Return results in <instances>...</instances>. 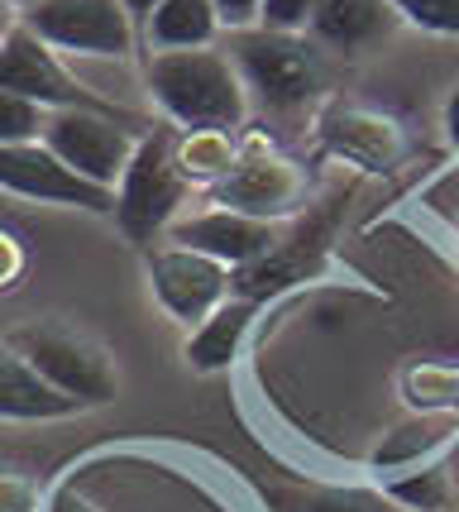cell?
<instances>
[{
	"instance_id": "obj_4",
	"label": "cell",
	"mask_w": 459,
	"mask_h": 512,
	"mask_svg": "<svg viewBox=\"0 0 459 512\" xmlns=\"http://www.w3.org/2000/svg\"><path fill=\"white\" fill-rule=\"evenodd\" d=\"M20 24L39 34L53 53L82 58H130L134 53V15L125 0H29Z\"/></svg>"
},
{
	"instance_id": "obj_29",
	"label": "cell",
	"mask_w": 459,
	"mask_h": 512,
	"mask_svg": "<svg viewBox=\"0 0 459 512\" xmlns=\"http://www.w3.org/2000/svg\"><path fill=\"white\" fill-rule=\"evenodd\" d=\"M10 5H15V10H24V5H29V0H10Z\"/></svg>"
},
{
	"instance_id": "obj_19",
	"label": "cell",
	"mask_w": 459,
	"mask_h": 512,
	"mask_svg": "<svg viewBox=\"0 0 459 512\" xmlns=\"http://www.w3.org/2000/svg\"><path fill=\"white\" fill-rule=\"evenodd\" d=\"M177 163L192 182H216L225 178V168L235 163V144L230 134H182L177 130Z\"/></svg>"
},
{
	"instance_id": "obj_5",
	"label": "cell",
	"mask_w": 459,
	"mask_h": 512,
	"mask_svg": "<svg viewBox=\"0 0 459 512\" xmlns=\"http://www.w3.org/2000/svg\"><path fill=\"white\" fill-rule=\"evenodd\" d=\"M10 345L77 407H96V402L115 398V364L91 335L72 331L63 321H39V326H24L20 335H10Z\"/></svg>"
},
{
	"instance_id": "obj_22",
	"label": "cell",
	"mask_w": 459,
	"mask_h": 512,
	"mask_svg": "<svg viewBox=\"0 0 459 512\" xmlns=\"http://www.w3.org/2000/svg\"><path fill=\"white\" fill-rule=\"evenodd\" d=\"M44 125H48L44 106L24 101L15 91H0V144H29V139L44 134Z\"/></svg>"
},
{
	"instance_id": "obj_9",
	"label": "cell",
	"mask_w": 459,
	"mask_h": 512,
	"mask_svg": "<svg viewBox=\"0 0 459 512\" xmlns=\"http://www.w3.org/2000/svg\"><path fill=\"white\" fill-rule=\"evenodd\" d=\"M0 187L29 201H53V206H77L96 216H115V192L77 178L58 154H48L44 139L29 144H0Z\"/></svg>"
},
{
	"instance_id": "obj_3",
	"label": "cell",
	"mask_w": 459,
	"mask_h": 512,
	"mask_svg": "<svg viewBox=\"0 0 459 512\" xmlns=\"http://www.w3.org/2000/svg\"><path fill=\"white\" fill-rule=\"evenodd\" d=\"M192 192V178L177 163V125L139 134L130 168L115 182V225L134 245H153L177 221V206Z\"/></svg>"
},
{
	"instance_id": "obj_15",
	"label": "cell",
	"mask_w": 459,
	"mask_h": 512,
	"mask_svg": "<svg viewBox=\"0 0 459 512\" xmlns=\"http://www.w3.org/2000/svg\"><path fill=\"white\" fill-rule=\"evenodd\" d=\"M220 20L211 0H158L144 20L149 53H182V48H216Z\"/></svg>"
},
{
	"instance_id": "obj_7",
	"label": "cell",
	"mask_w": 459,
	"mask_h": 512,
	"mask_svg": "<svg viewBox=\"0 0 459 512\" xmlns=\"http://www.w3.org/2000/svg\"><path fill=\"white\" fill-rule=\"evenodd\" d=\"M0 91H15V96L44 106V111L125 115V111H115V106H106L87 82H77V77L58 63V53H53L39 34H29L20 20H15L10 34H0Z\"/></svg>"
},
{
	"instance_id": "obj_25",
	"label": "cell",
	"mask_w": 459,
	"mask_h": 512,
	"mask_svg": "<svg viewBox=\"0 0 459 512\" xmlns=\"http://www.w3.org/2000/svg\"><path fill=\"white\" fill-rule=\"evenodd\" d=\"M445 134H450V144H459V82L445 96Z\"/></svg>"
},
{
	"instance_id": "obj_2",
	"label": "cell",
	"mask_w": 459,
	"mask_h": 512,
	"mask_svg": "<svg viewBox=\"0 0 459 512\" xmlns=\"http://www.w3.org/2000/svg\"><path fill=\"white\" fill-rule=\"evenodd\" d=\"M230 63L240 67L249 101H259L268 115L306 111L326 87V63L302 34H273L259 24L240 29L230 34Z\"/></svg>"
},
{
	"instance_id": "obj_11",
	"label": "cell",
	"mask_w": 459,
	"mask_h": 512,
	"mask_svg": "<svg viewBox=\"0 0 459 512\" xmlns=\"http://www.w3.org/2000/svg\"><path fill=\"white\" fill-rule=\"evenodd\" d=\"M168 240L182 249H197L206 259H216L225 268H249L268 259L273 245H278V230L273 221H254V216H244V211H197V216H177L168 225Z\"/></svg>"
},
{
	"instance_id": "obj_14",
	"label": "cell",
	"mask_w": 459,
	"mask_h": 512,
	"mask_svg": "<svg viewBox=\"0 0 459 512\" xmlns=\"http://www.w3.org/2000/svg\"><path fill=\"white\" fill-rule=\"evenodd\" d=\"M254 312H259L254 297H230V302H220L216 312L192 331V340H187V364L201 369V374L230 369L244 350V335L254 326Z\"/></svg>"
},
{
	"instance_id": "obj_12",
	"label": "cell",
	"mask_w": 459,
	"mask_h": 512,
	"mask_svg": "<svg viewBox=\"0 0 459 512\" xmlns=\"http://www.w3.org/2000/svg\"><path fill=\"white\" fill-rule=\"evenodd\" d=\"M397 10L388 0H316L306 34L335 53H364L393 34Z\"/></svg>"
},
{
	"instance_id": "obj_16",
	"label": "cell",
	"mask_w": 459,
	"mask_h": 512,
	"mask_svg": "<svg viewBox=\"0 0 459 512\" xmlns=\"http://www.w3.org/2000/svg\"><path fill=\"white\" fill-rule=\"evenodd\" d=\"M326 144L340 158H350V163L388 168L402 154V130L373 111H335L326 120Z\"/></svg>"
},
{
	"instance_id": "obj_18",
	"label": "cell",
	"mask_w": 459,
	"mask_h": 512,
	"mask_svg": "<svg viewBox=\"0 0 459 512\" xmlns=\"http://www.w3.org/2000/svg\"><path fill=\"white\" fill-rule=\"evenodd\" d=\"M383 493L402 503L407 512H445L455 503V484H450V469L445 465H416V469H402L393 474Z\"/></svg>"
},
{
	"instance_id": "obj_23",
	"label": "cell",
	"mask_w": 459,
	"mask_h": 512,
	"mask_svg": "<svg viewBox=\"0 0 459 512\" xmlns=\"http://www.w3.org/2000/svg\"><path fill=\"white\" fill-rule=\"evenodd\" d=\"M316 0H259V29L273 34H306Z\"/></svg>"
},
{
	"instance_id": "obj_17",
	"label": "cell",
	"mask_w": 459,
	"mask_h": 512,
	"mask_svg": "<svg viewBox=\"0 0 459 512\" xmlns=\"http://www.w3.org/2000/svg\"><path fill=\"white\" fill-rule=\"evenodd\" d=\"M455 417H421V422L397 426L393 436H383V446L373 450V465L383 469H416L426 455H436L455 436Z\"/></svg>"
},
{
	"instance_id": "obj_13",
	"label": "cell",
	"mask_w": 459,
	"mask_h": 512,
	"mask_svg": "<svg viewBox=\"0 0 459 512\" xmlns=\"http://www.w3.org/2000/svg\"><path fill=\"white\" fill-rule=\"evenodd\" d=\"M72 412L77 402L58 393L10 340H0V417L5 422H58Z\"/></svg>"
},
{
	"instance_id": "obj_8",
	"label": "cell",
	"mask_w": 459,
	"mask_h": 512,
	"mask_svg": "<svg viewBox=\"0 0 459 512\" xmlns=\"http://www.w3.org/2000/svg\"><path fill=\"white\" fill-rule=\"evenodd\" d=\"M211 201L225 211H244L254 221H278L287 211H297L302 173L278 149L249 144V149H235V163L225 168V178L211 182Z\"/></svg>"
},
{
	"instance_id": "obj_20",
	"label": "cell",
	"mask_w": 459,
	"mask_h": 512,
	"mask_svg": "<svg viewBox=\"0 0 459 512\" xmlns=\"http://www.w3.org/2000/svg\"><path fill=\"white\" fill-rule=\"evenodd\" d=\"M287 512H407L378 489H306L287 498Z\"/></svg>"
},
{
	"instance_id": "obj_10",
	"label": "cell",
	"mask_w": 459,
	"mask_h": 512,
	"mask_svg": "<svg viewBox=\"0 0 459 512\" xmlns=\"http://www.w3.org/2000/svg\"><path fill=\"white\" fill-rule=\"evenodd\" d=\"M149 283L163 312L177 316L182 326H201L220 302H230V268L182 245L149 249Z\"/></svg>"
},
{
	"instance_id": "obj_27",
	"label": "cell",
	"mask_w": 459,
	"mask_h": 512,
	"mask_svg": "<svg viewBox=\"0 0 459 512\" xmlns=\"http://www.w3.org/2000/svg\"><path fill=\"white\" fill-rule=\"evenodd\" d=\"M15 20H20V10H15L10 0H0V34H10V29H15Z\"/></svg>"
},
{
	"instance_id": "obj_28",
	"label": "cell",
	"mask_w": 459,
	"mask_h": 512,
	"mask_svg": "<svg viewBox=\"0 0 459 512\" xmlns=\"http://www.w3.org/2000/svg\"><path fill=\"white\" fill-rule=\"evenodd\" d=\"M153 5H158V0H125V10H130V15H134L139 24L149 20V10H153Z\"/></svg>"
},
{
	"instance_id": "obj_26",
	"label": "cell",
	"mask_w": 459,
	"mask_h": 512,
	"mask_svg": "<svg viewBox=\"0 0 459 512\" xmlns=\"http://www.w3.org/2000/svg\"><path fill=\"white\" fill-rule=\"evenodd\" d=\"M48 512H96L87 503V498H77V493H58L53 503H48Z\"/></svg>"
},
{
	"instance_id": "obj_1",
	"label": "cell",
	"mask_w": 459,
	"mask_h": 512,
	"mask_svg": "<svg viewBox=\"0 0 459 512\" xmlns=\"http://www.w3.org/2000/svg\"><path fill=\"white\" fill-rule=\"evenodd\" d=\"M149 96L168 125L182 134H230L249 115V91L240 82V67L220 48H182V53H149L144 67Z\"/></svg>"
},
{
	"instance_id": "obj_21",
	"label": "cell",
	"mask_w": 459,
	"mask_h": 512,
	"mask_svg": "<svg viewBox=\"0 0 459 512\" xmlns=\"http://www.w3.org/2000/svg\"><path fill=\"white\" fill-rule=\"evenodd\" d=\"M397 10V20L426 29V34H445L459 39V0H388Z\"/></svg>"
},
{
	"instance_id": "obj_6",
	"label": "cell",
	"mask_w": 459,
	"mask_h": 512,
	"mask_svg": "<svg viewBox=\"0 0 459 512\" xmlns=\"http://www.w3.org/2000/svg\"><path fill=\"white\" fill-rule=\"evenodd\" d=\"M48 154H58L77 178L115 192L120 173L130 168L139 134L130 130V115L106 111H48V125L39 134Z\"/></svg>"
},
{
	"instance_id": "obj_24",
	"label": "cell",
	"mask_w": 459,
	"mask_h": 512,
	"mask_svg": "<svg viewBox=\"0 0 459 512\" xmlns=\"http://www.w3.org/2000/svg\"><path fill=\"white\" fill-rule=\"evenodd\" d=\"M211 10H216L220 29H230V34L259 24V0H211Z\"/></svg>"
}]
</instances>
